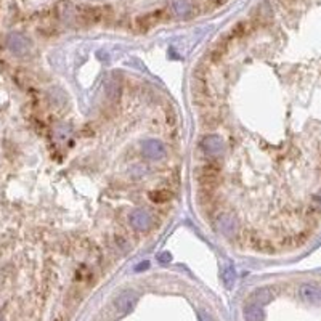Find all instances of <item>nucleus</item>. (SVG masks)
Instances as JSON below:
<instances>
[{"mask_svg": "<svg viewBox=\"0 0 321 321\" xmlns=\"http://www.w3.org/2000/svg\"><path fill=\"white\" fill-rule=\"evenodd\" d=\"M114 18V11L108 5H82L77 7V21L82 26L106 25Z\"/></svg>", "mask_w": 321, "mask_h": 321, "instance_id": "obj_1", "label": "nucleus"}, {"mask_svg": "<svg viewBox=\"0 0 321 321\" xmlns=\"http://www.w3.org/2000/svg\"><path fill=\"white\" fill-rule=\"evenodd\" d=\"M222 180V167L220 164H217L215 161L211 163H205L198 169V183L201 190H209L214 191L215 187L219 185Z\"/></svg>", "mask_w": 321, "mask_h": 321, "instance_id": "obj_2", "label": "nucleus"}, {"mask_svg": "<svg viewBox=\"0 0 321 321\" xmlns=\"http://www.w3.org/2000/svg\"><path fill=\"white\" fill-rule=\"evenodd\" d=\"M166 18H167V10L164 8L150 11V13H145L139 18H135V29L139 32H148L154 26H157L159 22H163Z\"/></svg>", "mask_w": 321, "mask_h": 321, "instance_id": "obj_3", "label": "nucleus"}, {"mask_svg": "<svg viewBox=\"0 0 321 321\" xmlns=\"http://www.w3.org/2000/svg\"><path fill=\"white\" fill-rule=\"evenodd\" d=\"M257 28L259 26L256 25L254 19H243V21L236 22V25L230 29V32H226V36L233 42V40H238V39H243V37L249 36V34L254 32Z\"/></svg>", "mask_w": 321, "mask_h": 321, "instance_id": "obj_4", "label": "nucleus"}, {"mask_svg": "<svg viewBox=\"0 0 321 321\" xmlns=\"http://www.w3.org/2000/svg\"><path fill=\"white\" fill-rule=\"evenodd\" d=\"M299 295L302 297V301L312 305H319L321 304V288L318 284L313 283H305L299 288Z\"/></svg>", "mask_w": 321, "mask_h": 321, "instance_id": "obj_5", "label": "nucleus"}, {"mask_svg": "<svg viewBox=\"0 0 321 321\" xmlns=\"http://www.w3.org/2000/svg\"><path fill=\"white\" fill-rule=\"evenodd\" d=\"M143 154L148 159H161L166 156V146L157 140H146L143 143Z\"/></svg>", "mask_w": 321, "mask_h": 321, "instance_id": "obj_6", "label": "nucleus"}, {"mask_svg": "<svg viewBox=\"0 0 321 321\" xmlns=\"http://www.w3.org/2000/svg\"><path fill=\"white\" fill-rule=\"evenodd\" d=\"M201 148L205 153H209L211 156H219L223 151V143H222V140L219 139V136L208 135V136H204L202 139Z\"/></svg>", "mask_w": 321, "mask_h": 321, "instance_id": "obj_7", "label": "nucleus"}, {"mask_svg": "<svg viewBox=\"0 0 321 321\" xmlns=\"http://www.w3.org/2000/svg\"><path fill=\"white\" fill-rule=\"evenodd\" d=\"M135 301H136V294L133 291H125L114 301V308H116L119 313H127L132 308V305L135 304Z\"/></svg>", "mask_w": 321, "mask_h": 321, "instance_id": "obj_8", "label": "nucleus"}, {"mask_svg": "<svg viewBox=\"0 0 321 321\" xmlns=\"http://www.w3.org/2000/svg\"><path fill=\"white\" fill-rule=\"evenodd\" d=\"M130 223L136 228V230H146V228L151 225V215L143 209H139V211L132 212Z\"/></svg>", "mask_w": 321, "mask_h": 321, "instance_id": "obj_9", "label": "nucleus"}, {"mask_svg": "<svg viewBox=\"0 0 321 321\" xmlns=\"http://www.w3.org/2000/svg\"><path fill=\"white\" fill-rule=\"evenodd\" d=\"M148 198L156 204H164V202H169L172 199V193L166 188H156V190L148 193Z\"/></svg>", "mask_w": 321, "mask_h": 321, "instance_id": "obj_10", "label": "nucleus"}, {"mask_svg": "<svg viewBox=\"0 0 321 321\" xmlns=\"http://www.w3.org/2000/svg\"><path fill=\"white\" fill-rule=\"evenodd\" d=\"M244 315H246V319H247V321H262V316H263L262 308H260V305H257V304H250V305H247V307H246V310H244Z\"/></svg>", "mask_w": 321, "mask_h": 321, "instance_id": "obj_11", "label": "nucleus"}, {"mask_svg": "<svg viewBox=\"0 0 321 321\" xmlns=\"http://www.w3.org/2000/svg\"><path fill=\"white\" fill-rule=\"evenodd\" d=\"M270 299H271V291H270L268 288L257 289V291L254 292V295H252V301H254V304H257V305L267 304Z\"/></svg>", "mask_w": 321, "mask_h": 321, "instance_id": "obj_12", "label": "nucleus"}, {"mask_svg": "<svg viewBox=\"0 0 321 321\" xmlns=\"http://www.w3.org/2000/svg\"><path fill=\"white\" fill-rule=\"evenodd\" d=\"M220 225H222V232L228 235V233L235 232L236 222H235L233 217H230V215H223V217H220Z\"/></svg>", "mask_w": 321, "mask_h": 321, "instance_id": "obj_13", "label": "nucleus"}, {"mask_svg": "<svg viewBox=\"0 0 321 321\" xmlns=\"http://www.w3.org/2000/svg\"><path fill=\"white\" fill-rule=\"evenodd\" d=\"M174 8L178 15H187L188 11H191V5L187 2V0H175Z\"/></svg>", "mask_w": 321, "mask_h": 321, "instance_id": "obj_14", "label": "nucleus"}, {"mask_svg": "<svg viewBox=\"0 0 321 321\" xmlns=\"http://www.w3.org/2000/svg\"><path fill=\"white\" fill-rule=\"evenodd\" d=\"M233 281H235V271L232 268H228L225 271V283H226V286H232Z\"/></svg>", "mask_w": 321, "mask_h": 321, "instance_id": "obj_15", "label": "nucleus"}, {"mask_svg": "<svg viewBox=\"0 0 321 321\" xmlns=\"http://www.w3.org/2000/svg\"><path fill=\"white\" fill-rule=\"evenodd\" d=\"M0 321H2V319H0Z\"/></svg>", "mask_w": 321, "mask_h": 321, "instance_id": "obj_16", "label": "nucleus"}]
</instances>
